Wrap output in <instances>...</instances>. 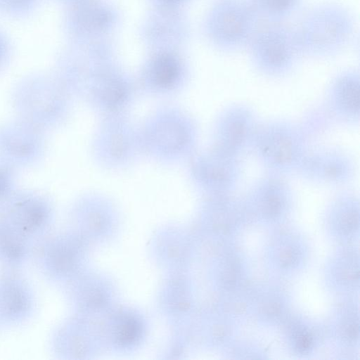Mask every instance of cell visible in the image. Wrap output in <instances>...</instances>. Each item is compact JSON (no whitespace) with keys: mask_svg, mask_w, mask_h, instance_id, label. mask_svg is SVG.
<instances>
[{"mask_svg":"<svg viewBox=\"0 0 360 360\" xmlns=\"http://www.w3.org/2000/svg\"><path fill=\"white\" fill-rule=\"evenodd\" d=\"M155 6L160 8L179 9L188 0H149Z\"/></svg>","mask_w":360,"mask_h":360,"instance_id":"obj_24","label":"cell"},{"mask_svg":"<svg viewBox=\"0 0 360 360\" xmlns=\"http://www.w3.org/2000/svg\"><path fill=\"white\" fill-rule=\"evenodd\" d=\"M83 257L78 233L52 231L36 243L32 261L45 280L66 285L79 276Z\"/></svg>","mask_w":360,"mask_h":360,"instance_id":"obj_6","label":"cell"},{"mask_svg":"<svg viewBox=\"0 0 360 360\" xmlns=\"http://www.w3.org/2000/svg\"><path fill=\"white\" fill-rule=\"evenodd\" d=\"M10 99L16 118L44 131L60 125L68 111L67 89L53 74L22 77L12 87Z\"/></svg>","mask_w":360,"mask_h":360,"instance_id":"obj_3","label":"cell"},{"mask_svg":"<svg viewBox=\"0 0 360 360\" xmlns=\"http://www.w3.org/2000/svg\"><path fill=\"white\" fill-rule=\"evenodd\" d=\"M36 243L0 216V265L19 271L32 260Z\"/></svg>","mask_w":360,"mask_h":360,"instance_id":"obj_17","label":"cell"},{"mask_svg":"<svg viewBox=\"0 0 360 360\" xmlns=\"http://www.w3.org/2000/svg\"><path fill=\"white\" fill-rule=\"evenodd\" d=\"M259 120L247 104L235 103L219 115L214 131V148L240 158L250 152Z\"/></svg>","mask_w":360,"mask_h":360,"instance_id":"obj_10","label":"cell"},{"mask_svg":"<svg viewBox=\"0 0 360 360\" xmlns=\"http://www.w3.org/2000/svg\"><path fill=\"white\" fill-rule=\"evenodd\" d=\"M0 216L35 243L53 231L56 220L54 205L46 195L19 188L0 205Z\"/></svg>","mask_w":360,"mask_h":360,"instance_id":"obj_7","label":"cell"},{"mask_svg":"<svg viewBox=\"0 0 360 360\" xmlns=\"http://www.w3.org/2000/svg\"><path fill=\"white\" fill-rule=\"evenodd\" d=\"M259 22L249 0H215L204 17L202 31L213 49L231 54L246 49Z\"/></svg>","mask_w":360,"mask_h":360,"instance_id":"obj_4","label":"cell"},{"mask_svg":"<svg viewBox=\"0 0 360 360\" xmlns=\"http://www.w3.org/2000/svg\"><path fill=\"white\" fill-rule=\"evenodd\" d=\"M180 68V60L175 51H156L150 63L153 76L163 86L171 84L176 79Z\"/></svg>","mask_w":360,"mask_h":360,"instance_id":"obj_19","label":"cell"},{"mask_svg":"<svg viewBox=\"0 0 360 360\" xmlns=\"http://www.w3.org/2000/svg\"><path fill=\"white\" fill-rule=\"evenodd\" d=\"M294 28L303 58L325 60L349 47L356 34V21L347 6L323 1L307 9Z\"/></svg>","mask_w":360,"mask_h":360,"instance_id":"obj_1","label":"cell"},{"mask_svg":"<svg viewBox=\"0 0 360 360\" xmlns=\"http://www.w3.org/2000/svg\"><path fill=\"white\" fill-rule=\"evenodd\" d=\"M324 117L338 125L355 127L360 122V75L355 68L337 72L327 85L323 102Z\"/></svg>","mask_w":360,"mask_h":360,"instance_id":"obj_11","label":"cell"},{"mask_svg":"<svg viewBox=\"0 0 360 360\" xmlns=\"http://www.w3.org/2000/svg\"><path fill=\"white\" fill-rule=\"evenodd\" d=\"M311 342V337L309 336V335H308L307 333L300 334L297 337V347L300 349H302V350L307 349L310 347Z\"/></svg>","mask_w":360,"mask_h":360,"instance_id":"obj_25","label":"cell"},{"mask_svg":"<svg viewBox=\"0 0 360 360\" xmlns=\"http://www.w3.org/2000/svg\"><path fill=\"white\" fill-rule=\"evenodd\" d=\"M15 172L13 168L0 162V205L18 188Z\"/></svg>","mask_w":360,"mask_h":360,"instance_id":"obj_22","label":"cell"},{"mask_svg":"<svg viewBox=\"0 0 360 360\" xmlns=\"http://www.w3.org/2000/svg\"><path fill=\"white\" fill-rule=\"evenodd\" d=\"M56 1L59 2V3H60V4H64L66 6H68L70 5L76 4L77 2H79V1H84V0H56Z\"/></svg>","mask_w":360,"mask_h":360,"instance_id":"obj_26","label":"cell"},{"mask_svg":"<svg viewBox=\"0 0 360 360\" xmlns=\"http://www.w3.org/2000/svg\"><path fill=\"white\" fill-rule=\"evenodd\" d=\"M356 164L347 152L333 147L310 148L295 175L316 184L344 186L356 174Z\"/></svg>","mask_w":360,"mask_h":360,"instance_id":"obj_12","label":"cell"},{"mask_svg":"<svg viewBox=\"0 0 360 360\" xmlns=\"http://www.w3.org/2000/svg\"><path fill=\"white\" fill-rule=\"evenodd\" d=\"M41 0H0V13L15 19L27 18L37 8Z\"/></svg>","mask_w":360,"mask_h":360,"instance_id":"obj_21","label":"cell"},{"mask_svg":"<svg viewBox=\"0 0 360 360\" xmlns=\"http://www.w3.org/2000/svg\"><path fill=\"white\" fill-rule=\"evenodd\" d=\"M259 21L288 23L301 10L303 0H249Z\"/></svg>","mask_w":360,"mask_h":360,"instance_id":"obj_18","label":"cell"},{"mask_svg":"<svg viewBox=\"0 0 360 360\" xmlns=\"http://www.w3.org/2000/svg\"><path fill=\"white\" fill-rule=\"evenodd\" d=\"M245 50L254 70L270 79L290 75L303 58L294 26L288 23L259 26Z\"/></svg>","mask_w":360,"mask_h":360,"instance_id":"obj_5","label":"cell"},{"mask_svg":"<svg viewBox=\"0 0 360 360\" xmlns=\"http://www.w3.org/2000/svg\"><path fill=\"white\" fill-rule=\"evenodd\" d=\"M286 177L265 173L249 189L246 202L261 218L274 220L284 216L290 209L293 193Z\"/></svg>","mask_w":360,"mask_h":360,"instance_id":"obj_14","label":"cell"},{"mask_svg":"<svg viewBox=\"0 0 360 360\" xmlns=\"http://www.w3.org/2000/svg\"><path fill=\"white\" fill-rule=\"evenodd\" d=\"M307 124L287 119L259 121L250 149L266 173L295 175L309 145Z\"/></svg>","mask_w":360,"mask_h":360,"instance_id":"obj_2","label":"cell"},{"mask_svg":"<svg viewBox=\"0 0 360 360\" xmlns=\"http://www.w3.org/2000/svg\"><path fill=\"white\" fill-rule=\"evenodd\" d=\"M11 44L8 36L0 30V70L6 67L11 56Z\"/></svg>","mask_w":360,"mask_h":360,"instance_id":"obj_23","label":"cell"},{"mask_svg":"<svg viewBox=\"0 0 360 360\" xmlns=\"http://www.w3.org/2000/svg\"><path fill=\"white\" fill-rule=\"evenodd\" d=\"M114 7L102 0H84L67 6L63 16L64 32L74 47H82L90 39H101L117 22Z\"/></svg>","mask_w":360,"mask_h":360,"instance_id":"obj_8","label":"cell"},{"mask_svg":"<svg viewBox=\"0 0 360 360\" xmlns=\"http://www.w3.org/2000/svg\"><path fill=\"white\" fill-rule=\"evenodd\" d=\"M113 330L115 343L121 347H130L136 343L143 333L141 321L131 314H121Z\"/></svg>","mask_w":360,"mask_h":360,"instance_id":"obj_20","label":"cell"},{"mask_svg":"<svg viewBox=\"0 0 360 360\" xmlns=\"http://www.w3.org/2000/svg\"><path fill=\"white\" fill-rule=\"evenodd\" d=\"M143 41L156 51H175L187 41L189 26L179 9L155 8L141 26Z\"/></svg>","mask_w":360,"mask_h":360,"instance_id":"obj_15","label":"cell"},{"mask_svg":"<svg viewBox=\"0 0 360 360\" xmlns=\"http://www.w3.org/2000/svg\"><path fill=\"white\" fill-rule=\"evenodd\" d=\"M44 131L20 119L0 125V162L17 170L39 163L47 143Z\"/></svg>","mask_w":360,"mask_h":360,"instance_id":"obj_9","label":"cell"},{"mask_svg":"<svg viewBox=\"0 0 360 360\" xmlns=\"http://www.w3.org/2000/svg\"><path fill=\"white\" fill-rule=\"evenodd\" d=\"M37 299L30 283L18 271L0 274V327H17L32 319Z\"/></svg>","mask_w":360,"mask_h":360,"instance_id":"obj_13","label":"cell"},{"mask_svg":"<svg viewBox=\"0 0 360 360\" xmlns=\"http://www.w3.org/2000/svg\"><path fill=\"white\" fill-rule=\"evenodd\" d=\"M197 171L201 186L215 196L231 195L239 185L243 172L240 158L214 148L201 157Z\"/></svg>","mask_w":360,"mask_h":360,"instance_id":"obj_16","label":"cell"}]
</instances>
